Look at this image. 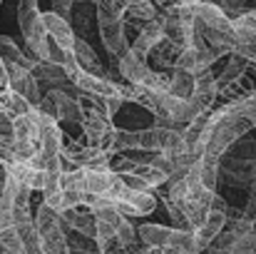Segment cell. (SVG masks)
<instances>
[{"label": "cell", "instance_id": "1", "mask_svg": "<svg viewBox=\"0 0 256 254\" xmlns=\"http://www.w3.org/2000/svg\"><path fill=\"white\" fill-rule=\"evenodd\" d=\"M256 127V100L222 105L209 112L204 132V157L222 160L246 132Z\"/></svg>", "mask_w": 256, "mask_h": 254}, {"label": "cell", "instance_id": "2", "mask_svg": "<svg viewBox=\"0 0 256 254\" xmlns=\"http://www.w3.org/2000/svg\"><path fill=\"white\" fill-rule=\"evenodd\" d=\"M18 23L25 38L30 55L45 60L48 55V30L42 23V13L38 10V0H18Z\"/></svg>", "mask_w": 256, "mask_h": 254}, {"label": "cell", "instance_id": "3", "mask_svg": "<svg viewBox=\"0 0 256 254\" xmlns=\"http://www.w3.org/2000/svg\"><path fill=\"white\" fill-rule=\"evenodd\" d=\"M35 227L42 237V249L45 254H70L68 247V234H65V222L62 214L52 207H48L45 202L35 209Z\"/></svg>", "mask_w": 256, "mask_h": 254}, {"label": "cell", "instance_id": "4", "mask_svg": "<svg viewBox=\"0 0 256 254\" xmlns=\"http://www.w3.org/2000/svg\"><path fill=\"white\" fill-rule=\"evenodd\" d=\"M162 18H164V38H170L179 48H189L194 38V25H196L194 3H182L162 13Z\"/></svg>", "mask_w": 256, "mask_h": 254}, {"label": "cell", "instance_id": "5", "mask_svg": "<svg viewBox=\"0 0 256 254\" xmlns=\"http://www.w3.org/2000/svg\"><path fill=\"white\" fill-rule=\"evenodd\" d=\"M97 25H100L102 45H104V50L112 58L120 60L124 53L132 50V45L127 40V28H124V18L122 15H114V13H107V10H97Z\"/></svg>", "mask_w": 256, "mask_h": 254}, {"label": "cell", "instance_id": "6", "mask_svg": "<svg viewBox=\"0 0 256 254\" xmlns=\"http://www.w3.org/2000/svg\"><path fill=\"white\" fill-rule=\"evenodd\" d=\"M80 130L85 135L87 145L102 147L104 152L110 150V142H112V135H114V122L104 112H100V110H85L82 122H80Z\"/></svg>", "mask_w": 256, "mask_h": 254}, {"label": "cell", "instance_id": "7", "mask_svg": "<svg viewBox=\"0 0 256 254\" xmlns=\"http://www.w3.org/2000/svg\"><path fill=\"white\" fill-rule=\"evenodd\" d=\"M8 78H10V90H15L18 95H22L28 102L38 107V102L42 100V92H40V85L35 80L32 70L20 68V65H8Z\"/></svg>", "mask_w": 256, "mask_h": 254}, {"label": "cell", "instance_id": "8", "mask_svg": "<svg viewBox=\"0 0 256 254\" xmlns=\"http://www.w3.org/2000/svg\"><path fill=\"white\" fill-rule=\"evenodd\" d=\"M42 23H45V30H48V35L62 48V50H68V53H72L75 50V43H78V35H75V28H72V23L70 20H65V18H60L58 13H42Z\"/></svg>", "mask_w": 256, "mask_h": 254}, {"label": "cell", "instance_id": "9", "mask_svg": "<svg viewBox=\"0 0 256 254\" xmlns=\"http://www.w3.org/2000/svg\"><path fill=\"white\" fill-rule=\"evenodd\" d=\"M154 18H160V10L152 0H130V5L124 10V28H127V33L132 30L134 38H137L140 30L147 23H152Z\"/></svg>", "mask_w": 256, "mask_h": 254}, {"label": "cell", "instance_id": "10", "mask_svg": "<svg viewBox=\"0 0 256 254\" xmlns=\"http://www.w3.org/2000/svg\"><path fill=\"white\" fill-rule=\"evenodd\" d=\"M32 75H35V80L40 85V92L42 95L50 92V90H58V87H68V85L72 83L65 68H60L55 63H48V60H40L32 68Z\"/></svg>", "mask_w": 256, "mask_h": 254}, {"label": "cell", "instance_id": "11", "mask_svg": "<svg viewBox=\"0 0 256 254\" xmlns=\"http://www.w3.org/2000/svg\"><path fill=\"white\" fill-rule=\"evenodd\" d=\"M164 40V18H162V13H160V18H154L152 23H147L142 30H140V35L132 40V53H137L140 58H150V53L154 50V45L157 43H162Z\"/></svg>", "mask_w": 256, "mask_h": 254}, {"label": "cell", "instance_id": "12", "mask_svg": "<svg viewBox=\"0 0 256 254\" xmlns=\"http://www.w3.org/2000/svg\"><path fill=\"white\" fill-rule=\"evenodd\" d=\"M62 222L70 232H78V234H85V237H97V214L92 207H75V209H68L62 212Z\"/></svg>", "mask_w": 256, "mask_h": 254}, {"label": "cell", "instance_id": "13", "mask_svg": "<svg viewBox=\"0 0 256 254\" xmlns=\"http://www.w3.org/2000/svg\"><path fill=\"white\" fill-rule=\"evenodd\" d=\"M70 80L78 85V87H80L82 92H90V95H100V97H112V95H122L120 85L114 83L112 78H97V75L82 73L80 68L75 70V75H72Z\"/></svg>", "mask_w": 256, "mask_h": 254}, {"label": "cell", "instance_id": "14", "mask_svg": "<svg viewBox=\"0 0 256 254\" xmlns=\"http://www.w3.org/2000/svg\"><path fill=\"white\" fill-rule=\"evenodd\" d=\"M182 50H184V48H179L176 43H172L170 38H164L162 43L154 45V50L150 53L147 63H150L152 70H170L172 73V70L176 68V60H179Z\"/></svg>", "mask_w": 256, "mask_h": 254}, {"label": "cell", "instance_id": "15", "mask_svg": "<svg viewBox=\"0 0 256 254\" xmlns=\"http://www.w3.org/2000/svg\"><path fill=\"white\" fill-rule=\"evenodd\" d=\"M226 212H209V217H206V222L194 232L196 234V244H199V252H204V249H209L212 244H214V239L224 232V227H226Z\"/></svg>", "mask_w": 256, "mask_h": 254}, {"label": "cell", "instance_id": "16", "mask_svg": "<svg viewBox=\"0 0 256 254\" xmlns=\"http://www.w3.org/2000/svg\"><path fill=\"white\" fill-rule=\"evenodd\" d=\"M72 55H75V63H78V68H80L82 73L97 75V78H107V73H104V65H102V60L97 58V53L92 50V45H90L87 40L78 38V43H75V50H72Z\"/></svg>", "mask_w": 256, "mask_h": 254}, {"label": "cell", "instance_id": "17", "mask_svg": "<svg viewBox=\"0 0 256 254\" xmlns=\"http://www.w3.org/2000/svg\"><path fill=\"white\" fill-rule=\"evenodd\" d=\"M0 58L5 60V65H20V68H28V70H32L40 63L35 55H25L8 35H0Z\"/></svg>", "mask_w": 256, "mask_h": 254}, {"label": "cell", "instance_id": "18", "mask_svg": "<svg viewBox=\"0 0 256 254\" xmlns=\"http://www.w3.org/2000/svg\"><path fill=\"white\" fill-rule=\"evenodd\" d=\"M172 232L174 227H164V224H142L137 229L144 247H170Z\"/></svg>", "mask_w": 256, "mask_h": 254}, {"label": "cell", "instance_id": "19", "mask_svg": "<svg viewBox=\"0 0 256 254\" xmlns=\"http://www.w3.org/2000/svg\"><path fill=\"white\" fill-rule=\"evenodd\" d=\"M18 227V234H20V242H22V252L25 254H45L42 249V237L35 227V219H28V222H20L15 224Z\"/></svg>", "mask_w": 256, "mask_h": 254}, {"label": "cell", "instance_id": "20", "mask_svg": "<svg viewBox=\"0 0 256 254\" xmlns=\"http://www.w3.org/2000/svg\"><path fill=\"white\" fill-rule=\"evenodd\" d=\"M196 90V75L186 73V70H172V85L170 95L179 97V100H189Z\"/></svg>", "mask_w": 256, "mask_h": 254}, {"label": "cell", "instance_id": "21", "mask_svg": "<svg viewBox=\"0 0 256 254\" xmlns=\"http://www.w3.org/2000/svg\"><path fill=\"white\" fill-rule=\"evenodd\" d=\"M114 174L117 172H112V169H87V192L104 197L114 182Z\"/></svg>", "mask_w": 256, "mask_h": 254}, {"label": "cell", "instance_id": "22", "mask_svg": "<svg viewBox=\"0 0 256 254\" xmlns=\"http://www.w3.org/2000/svg\"><path fill=\"white\" fill-rule=\"evenodd\" d=\"M60 184H62V192H87V169L78 167L72 172H62Z\"/></svg>", "mask_w": 256, "mask_h": 254}, {"label": "cell", "instance_id": "23", "mask_svg": "<svg viewBox=\"0 0 256 254\" xmlns=\"http://www.w3.org/2000/svg\"><path fill=\"white\" fill-rule=\"evenodd\" d=\"M199 167H202V179H204L206 189H209V192H216L222 160H214V157H202V160H199Z\"/></svg>", "mask_w": 256, "mask_h": 254}, {"label": "cell", "instance_id": "24", "mask_svg": "<svg viewBox=\"0 0 256 254\" xmlns=\"http://www.w3.org/2000/svg\"><path fill=\"white\" fill-rule=\"evenodd\" d=\"M140 234H137V229L132 227V222L124 217L122 222H120V227H117V244L120 247H124V249H140Z\"/></svg>", "mask_w": 256, "mask_h": 254}, {"label": "cell", "instance_id": "25", "mask_svg": "<svg viewBox=\"0 0 256 254\" xmlns=\"http://www.w3.org/2000/svg\"><path fill=\"white\" fill-rule=\"evenodd\" d=\"M249 3H252V0H222V3H219V8L226 13V18H229V20H239L242 15H246L249 10H254Z\"/></svg>", "mask_w": 256, "mask_h": 254}, {"label": "cell", "instance_id": "26", "mask_svg": "<svg viewBox=\"0 0 256 254\" xmlns=\"http://www.w3.org/2000/svg\"><path fill=\"white\" fill-rule=\"evenodd\" d=\"M0 145H15V117L0 110Z\"/></svg>", "mask_w": 256, "mask_h": 254}, {"label": "cell", "instance_id": "27", "mask_svg": "<svg viewBox=\"0 0 256 254\" xmlns=\"http://www.w3.org/2000/svg\"><path fill=\"white\" fill-rule=\"evenodd\" d=\"M232 254H256V232H254V234L242 237V239L234 244Z\"/></svg>", "mask_w": 256, "mask_h": 254}, {"label": "cell", "instance_id": "28", "mask_svg": "<svg viewBox=\"0 0 256 254\" xmlns=\"http://www.w3.org/2000/svg\"><path fill=\"white\" fill-rule=\"evenodd\" d=\"M38 110H40L42 115H50V117L58 120V105H55V100H52L50 95H42V100L38 102Z\"/></svg>", "mask_w": 256, "mask_h": 254}, {"label": "cell", "instance_id": "29", "mask_svg": "<svg viewBox=\"0 0 256 254\" xmlns=\"http://www.w3.org/2000/svg\"><path fill=\"white\" fill-rule=\"evenodd\" d=\"M236 55H242L244 60H249V63H256V45H236V50H234Z\"/></svg>", "mask_w": 256, "mask_h": 254}, {"label": "cell", "instance_id": "30", "mask_svg": "<svg viewBox=\"0 0 256 254\" xmlns=\"http://www.w3.org/2000/svg\"><path fill=\"white\" fill-rule=\"evenodd\" d=\"M226 209H229V202L216 192V194H214V199H212V212H226Z\"/></svg>", "mask_w": 256, "mask_h": 254}, {"label": "cell", "instance_id": "31", "mask_svg": "<svg viewBox=\"0 0 256 254\" xmlns=\"http://www.w3.org/2000/svg\"><path fill=\"white\" fill-rule=\"evenodd\" d=\"M152 3L157 5V10H160V13H167V10H172V8L182 5L184 0H152Z\"/></svg>", "mask_w": 256, "mask_h": 254}, {"label": "cell", "instance_id": "32", "mask_svg": "<svg viewBox=\"0 0 256 254\" xmlns=\"http://www.w3.org/2000/svg\"><path fill=\"white\" fill-rule=\"evenodd\" d=\"M10 87V78H8V65L5 60L0 58V90H8Z\"/></svg>", "mask_w": 256, "mask_h": 254}, {"label": "cell", "instance_id": "33", "mask_svg": "<svg viewBox=\"0 0 256 254\" xmlns=\"http://www.w3.org/2000/svg\"><path fill=\"white\" fill-rule=\"evenodd\" d=\"M206 254H232V252H224V249H214V247H209Z\"/></svg>", "mask_w": 256, "mask_h": 254}, {"label": "cell", "instance_id": "34", "mask_svg": "<svg viewBox=\"0 0 256 254\" xmlns=\"http://www.w3.org/2000/svg\"><path fill=\"white\" fill-rule=\"evenodd\" d=\"M2 192H5V182H0V197H2Z\"/></svg>", "mask_w": 256, "mask_h": 254}, {"label": "cell", "instance_id": "35", "mask_svg": "<svg viewBox=\"0 0 256 254\" xmlns=\"http://www.w3.org/2000/svg\"><path fill=\"white\" fill-rule=\"evenodd\" d=\"M78 3H94V5H97L100 0H78Z\"/></svg>", "mask_w": 256, "mask_h": 254}, {"label": "cell", "instance_id": "36", "mask_svg": "<svg viewBox=\"0 0 256 254\" xmlns=\"http://www.w3.org/2000/svg\"><path fill=\"white\" fill-rule=\"evenodd\" d=\"M184 3H199V0H184Z\"/></svg>", "mask_w": 256, "mask_h": 254}, {"label": "cell", "instance_id": "37", "mask_svg": "<svg viewBox=\"0 0 256 254\" xmlns=\"http://www.w3.org/2000/svg\"><path fill=\"white\" fill-rule=\"evenodd\" d=\"M142 254H147V252H142Z\"/></svg>", "mask_w": 256, "mask_h": 254}, {"label": "cell", "instance_id": "38", "mask_svg": "<svg viewBox=\"0 0 256 254\" xmlns=\"http://www.w3.org/2000/svg\"><path fill=\"white\" fill-rule=\"evenodd\" d=\"M0 3H2V0H0Z\"/></svg>", "mask_w": 256, "mask_h": 254}]
</instances>
